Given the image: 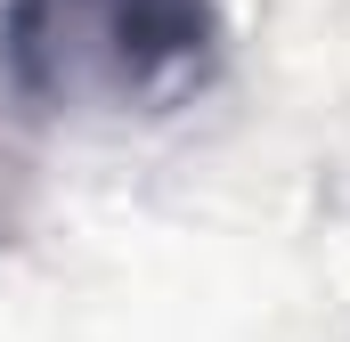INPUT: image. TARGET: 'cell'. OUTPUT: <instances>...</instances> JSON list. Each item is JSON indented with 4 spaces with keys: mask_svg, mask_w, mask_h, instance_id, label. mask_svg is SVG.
<instances>
[{
    "mask_svg": "<svg viewBox=\"0 0 350 342\" xmlns=\"http://www.w3.org/2000/svg\"><path fill=\"white\" fill-rule=\"evenodd\" d=\"M212 0H8L0 82L41 114H172L220 74Z\"/></svg>",
    "mask_w": 350,
    "mask_h": 342,
    "instance_id": "cell-1",
    "label": "cell"
}]
</instances>
